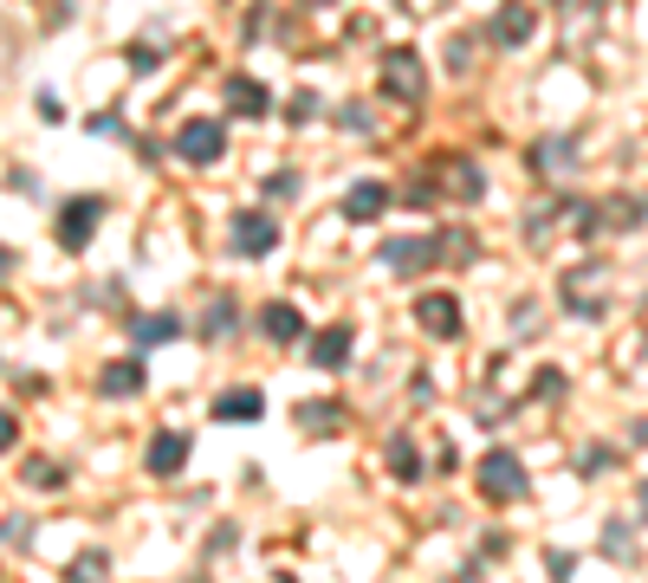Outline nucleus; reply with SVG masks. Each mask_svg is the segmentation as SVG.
I'll return each mask as SVG.
<instances>
[{"label":"nucleus","mask_w":648,"mask_h":583,"mask_svg":"<svg viewBox=\"0 0 648 583\" xmlns=\"http://www.w3.org/2000/svg\"><path fill=\"white\" fill-rule=\"evenodd\" d=\"M13 441H20V422H13V415L0 409V447H13Z\"/></svg>","instance_id":"7c9ffc66"},{"label":"nucleus","mask_w":648,"mask_h":583,"mask_svg":"<svg viewBox=\"0 0 648 583\" xmlns=\"http://www.w3.org/2000/svg\"><path fill=\"white\" fill-rule=\"evenodd\" d=\"M532 33H538V13H532L525 0H505L500 13H493V39H500V46H525Z\"/></svg>","instance_id":"9b49d317"},{"label":"nucleus","mask_w":648,"mask_h":583,"mask_svg":"<svg viewBox=\"0 0 648 583\" xmlns=\"http://www.w3.org/2000/svg\"><path fill=\"white\" fill-rule=\"evenodd\" d=\"M98 389H104L111 402H130V396H144V364H104V369H98Z\"/></svg>","instance_id":"2eb2a0df"},{"label":"nucleus","mask_w":648,"mask_h":583,"mask_svg":"<svg viewBox=\"0 0 648 583\" xmlns=\"http://www.w3.org/2000/svg\"><path fill=\"white\" fill-rule=\"evenodd\" d=\"M98 215H104V202H66V215H59V247L66 253H84L91 247V233H98Z\"/></svg>","instance_id":"0eeeda50"},{"label":"nucleus","mask_w":648,"mask_h":583,"mask_svg":"<svg viewBox=\"0 0 648 583\" xmlns=\"http://www.w3.org/2000/svg\"><path fill=\"white\" fill-rule=\"evenodd\" d=\"M26 487H66V467H53V460H26Z\"/></svg>","instance_id":"bb28decb"},{"label":"nucleus","mask_w":648,"mask_h":583,"mask_svg":"<svg viewBox=\"0 0 648 583\" xmlns=\"http://www.w3.org/2000/svg\"><path fill=\"white\" fill-rule=\"evenodd\" d=\"M260 331H266L273 344H298V338H305V318L280 298V305H266V311H260Z\"/></svg>","instance_id":"f3484780"},{"label":"nucleus","mask_w":648,"mask_h":583,"mask_svg":"<svg viewBox=\"0 0 648 583\" xmlns=\"http://www.w3.org/2000/svg\"><path fill=\"white\" fill-rule=\"evenodd\" d=\"M298 428H305V435H331V428H338V409H331V402H305V409H298Z\"/></svg>","instance_id":"4be33fe9"},{"label":"nucleus","mask_w":648,"mask_h":583,"mask_svg":"<svg viewBox=\"0 0 648 583\" xmlns=\"http://www.w3.org/2000/svg\"><path fill=\"white\" fill-rule=\"evenodd\" d=\"M144 467L149 473H182L189 467V435H175V428H162V435H149V454H144Z\"/></svg>","instance_id":"9d476101"},{"label":"nucleus","mask_w":648,"mask_h":583,"mask_svg":"<svg viewBox=\"0 0 648 583\" xmlns=\"http://www.w3.org/2000/svg\"><path fill=\"white\" fill-rule=\"evenodd\" d=\"M434 175L447 182L441 195H461V202H480V195H487V175H480L474 162H461V156H441V162H434Z\"/></svg>","instance_id":"1a4fd4ad"},{"label":"nucleus","mask_w":648,"mask_h":583,"mask_svg":"<svg viewBox=\"0 0 648 583\" xmlns=\"http://www.w3.org/2000/svg\"><path fill=\"white\" fill-rule=\"evenodd\" d=\"M441 260H474V233H434Z\"/></svg>","instance_id":"a878e982"},{"label":"nucleus","mask_w":648,"mask_h":583,"mask_svg":"<svg viewBox=\"0 0 648 583\" xmlns=\"http://www.w3.org/2000/svg\"><path fill=\"white\" fill-rule=\"evenodd\" d=\"M0 273H13V247H0Z\"/></svg>","instance_id":"2f4dec72"},{"label":"nucleus","mask_w":648,"mask_h":583,"mask_svg":"<svg viewBox=\"0 0 648 583\" xmlns=\"http://www.w3.org/2000/svg\"><path fill=\"white\" fill-rule=\"evenodd\" d=\"M266 195H273V202H292V195H298V175H292V169L266 175Z\"/></svg>","instance_id":"c85d7f7f"},{"label":"nucleus","mask_w":648,"mask_h":583,"mask_svg":"<svg viewBox=\"0 0 648 583\" xmlns=\"http://www.w3.org/2000/svg\"><path fill=\"white\" fill-rule=\"evenodd\" d=\"M305 351H311V364H318V369H344V364H351V331H344V324H331V331H318Z\"/></svg>","instance_id":"ddd939ff"},{"label":"nucleus","mask_w":648,"mask_h":583,"mask_svg":"<svg viewBox=\"0 0 648 583\" xmlns=\"http://www.w3.org/2000/svg\"><path fill=\"white\" fill-rule=\"evenodd\" d=\"M565 396V369H538L532 376V402H558Z\"/></svg>","instance_id":"393cba45"},{"label":"nucleus","mask_w":648,"mask_h":583,"mask_svg":"<svg viewBox=\"0 0 648 583\" xmlns=\"http://www.w3.org/2000/svg\"><path fill=\"white\" fill-rule=\"evenodd\" d=\"M234 318H240V311H234V298L220 292L215 305H208V318H202V331H208V338H227V331H234Z\"/></svg>","instance_id":"b1692460"},{"label":"nucleus","mask_w":648,"mask_h":583,"mask_svg":"<svg viewBox=\"0 0 648 583\" xmlns=\"http://www.w3.org/2000/svg\"><path fill=\"white\" fill-rule=\"evenodd\" d=\"M636 545H643V531H636V518H629V525H623V518H610V525H603V551H610L616 564H636V558H643Z\"/></svg>","instance_id":"a211bd4d"},{"label":"nucleus","mask_w":648,"mask_h":583,"mask_svg":"<svg viewBox=\"0 0 648 583\" xmlns=\"http://www.w3.org/2000/svg\"><path fill=\"white\" fill-rule=\"evenodd\" d=\"M383 208H389V188H383V182H357V188L344 195V215L351 220H376Z\"/></svg>","instance_id":"6ab92c4d"},{"label":"nucleus","mask_w":648,"mask_h":583,"mask_svg":"<svg viewBox=\"0 0 648 583\" xmlns=\"http://www.w3.org/2000/svg\"><path fill=\"white\" fill-rule=\"evenodd\" d=\"M111 578V558L104 551H84V558H72V571H66V583H104Z\"/></svg>","instance_id":"412c9836"},{"label":"nucleus","mask_w":648,"mask_h":583,"mask_svg":"<svg viewBox=\"0 0 648 583\" xmlns=\"http://www.w3.org/2000/svg\"><path fill=\"white\" fill-rule=\"evenodd\" d=\"M416 324L434 331V338H454V331H461V305H454V292H422V298H416Z\"/></svg>","instance_id":"6e6552de"},{"label":"nucleus","mask_w":648,"mask_h":583,"mask_svg":"<svg viewBox=\"0 0 648 583\" xmlns=\"http://www.w3.org/2000/svg\"><path fill=\"white\" fill-rule=\"evenodd\" d=\"M545 571H552V583H571V558H565V551H545Z\"/></svg>","instance_id":"c756f323"},{"label":"nucleus","mask_w":648,"mask_h":583,"mask_svg":"<svg viewBox=\"0 0 648 583\" xmlns=\"http://www.w3.org/2000/svg\"><path fill=\"white\" fill-rule=\"evenodd\" d=\"M175 156L182 162H220L227 156V130H220L215 117H195V124L175 130Z\"/></svg>","instance_id":"39448f33"},{"label":"nucleus","mask_w":648,"mask_h":583,"mask_svg":"<svg viewBox=\"0 0 648 583\" xmlns=\"http://www.w3.org/2000/svg\"><path fill=\"white\" fill-rule=\"evenodd\" d=\"M532 162H538V169H565V162H577V144L571 137H552V144L532 149Z\"/></svg>","instance_id":"5701e85b"},{"label":"nucleus","mask_w":648,"mask_h":583,"mask_svg":"<svg viewBox=\"0 0 648 583\" xmlns=\"http://www.w3.org/2000/svg\"><path fill=\"white\" fill-rule=\"evenodd\" d=\"M474 480H480V493H487L493 506H512V500H525V493H532V480H525V467H519V454H512V447H487V454H480V467H474Z\"/></svg>","instance_id":"f257e3e1"},{"label":"nucleus","mask_w":648,"mask_h":583,"mask_svg":"<svg viewBox=\"0 0 648 583\" xmlns=\"http://www.w3.org/2000/svg\"><path fill=\"white\" fill-rule=\"evenodd\" d=\"M130 338H137V351L175 344V338H182V318H175V311H149V318H137V324H130Z\"/></svg>","instance_id":"4468645a"},{"label":"nucleus","mask_w":648,"mask_h":583,"mask_svg":"<svg viewBox=\"0 0 648 583\" xmlns=\"http://www.w3.org/2000/svg\"><path fill=\"white\" fill-rule=\"evenodd\" d=\"M227 111H234V117H266V111H273V91L247 72L227 78Z\"/></svg>","instance_id":"f8f14e48"},{"label":"nucleus","mask_w":648,"mask_h":583,"mask_svg":"<svg viewBox=\"0 0 648 583\" xmlns=\"http://www.w3.org/2000/svg\"><path fill=\"white\" fill-rule=\"evenodd\" d=\"M383 91L402 98V104L422 98V59H416V46H389L383 53Z\"/></svg>","instance_id":"20e7f679"},{"label":"nucleus","mask_w":648,"mask_h":583,"mask_svg":"<svg viewBox=\"0 0 648 583\" xmlns=\"http://www.w3.org/2000/svg\"><path fill=\"white\" fill-rule=\"evenodd\" d=\"M610 286V266L603 260H590V266H577V273H565V305H571L577 318H603V292Z\"/></svg>","instance_id":"7ed1b4c3"},{"label":"nucleus","mask_w":648,"mask_h":583,"mask_svg":"<svg viewBox=\"0 0 648 583\" xmlns=\"http://www.w3.org/2000/svg\"><path fill=\"white\" fill-rule=\"evenodd\" d=\"M305 7H331V0H305Z\"/></svg>","instance_id":"473e14b6"},{"label":"nucleus","mask_w":648,"mask_h":583,"mask_svg":"<svg viewBox=\"0 0 648 583\" xmlns=\"http://www.w3.org/2000/svg\"><path fill=\"white\" fill-rule=\"evenodd\" d=\"M383 460H389V473H396V480H422V454H416V441H409V435L389 441V454H383Z\"/></svg>","instance_id":"aec40b11"},{"label":"nucleus","mask_w":648,"mask_h":583,"mask_svg":"<svg viewBox=\"0 0 648 583\" xmlns=\"http://www.w3.org/2000/svg\"><path fill=\"white\" fill-rule=\"evenodd\" d=\"M84 130H91V137H111V144H117V137H124V117H117V111H98V117H91Z\"/></svg>","instance_id":"cd10ccee"},{"label":"nucleus","mask_w":648,"mask_h":583,"mask_svg":"<svg viewBox=\"0 0 648 583\" xmlns=\"http://www.w3.org/2000/svg\"><path fill=\"white\" fill-rule=\"evenodd\" d=\"M266 415V396L260 389H227L215 402V422H260Z\"/></svg>","instance_id":"dca6fc26"},{"label":"nucleus","mask_w":648,"mask_h":583,"mask_svg":"<svg viewBox=\"0 0 648 583\" xmlns=\"http://www.w3.org/2000/svg\"><path fill=\"white\" fill-rule=\"evenodd\" d=\"M280 247V220L273 215H260V208H240L234 215V253L240 260H266Z\"/></svg>","instance_id":"f03ea898"},{"label":"nucleus","mask_w":648,"mask_h":583,"mask_svg":"<svg viewBox=\"0 0 648 583\" xmlns=\"http://www.w3.org/2000/svg\"><path fill=\"white\" fill-rule=\"evenodd\" d=\"M383 260L396 273H429V266H441V247H434V233H402V240L383 247Z\"/></svg>","instance_id":"423d86ee"}]
</instances>
